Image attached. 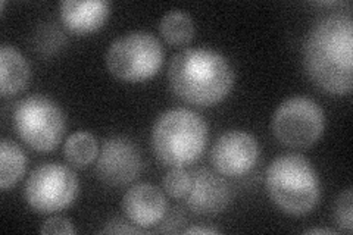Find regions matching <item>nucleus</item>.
Instances as JSON below:
<instances>
[{
    "label": "nucleus",
    "instance_id": "nucleus-19",
    "mask_svg": "<svg viewBox=\"0 0 353 235\" xmlns=\"http://www.w3.org/2000/svg\"><path fill=\"white\" fill-rule=\"evenodd\" d=\"M353 196L352 190L347 188L346 192L341 193L336 201L334 206V219L341 231L346 234H352L353 231Z\"/></svg>",
    "mask_w": 353,
    "mask_h": 235
},
{
    "label": "nucleus",
    "instance_id": "nucleus-15",
    "mask_svg": "<svg viewBox=\"0 0 353 235\" xmlns=\"http://www.w3.org/2000/svg\"><path fill=\"white\" fill-rule=\"evenodd\" d=\"M27 154L15 141L3 139L0 141V188L8 192L12 188L27 170Z\"/></svg>",
    "mask_w": 353,
    "mask_h": 235
},
{
    "label": "nucleus",
    "instance_id": "nucleus-20",
    "mask_svg": "<svg viewBox=\"0 0 353 235\" xmlns=\"http://www.w3.org/2000/svg\"><path fill=\"white\" fill-rule=\"evenodd\" d=\"M41 234H62V235H72L75 234V228L70 219L63 216H53L43 223L40 228Z\"/></svg>",
    "mask_w": 353,
    "mask_h": 235
},
{
    "label": "nucleus",
    "instance_id": "nucleus-5",
    "mask_svg": "<svg viewBox=\"0 0 353 235\" xmlns=\"http://www.w3.org/2000/svg\"><path fill=\"white\" fill-rule=\"evenodd\" d=\"M162 63V44L148 31H131L110 43L106 52L109 72L127 83L149 80L159 72Z\"/></svg>",
    "mask_w": 353,
    "mask_h": 235
},
{
    "label": "nucleus",
    "instance_id": "nucleus-4",
    "mask_svg": "<svg viewBox=\"0 0 353 235\" xmlns=\"http://www.w3.org/2000/svg\"><path fill=\"white\" fill-rule=\"evenodd\" d=\"M150 143L153 153L163 165L184 167L203 154L208 144V124L193 110L171 109L153 124Z\"/></svg>",
    "mask_w": 353,
    "mask_h": 235
},
{
    "label": "nucleus",
    "instance_id": "nucleus-18",
    "mask_svg": "<svg viewBox=\"0 0 353 235\" xmlns=\"http://www.w3.org/2000/svg\"><path fill=\"white\" fill-rule=\"evenodd\" d=\"M163 190L174 198H184L192 185V174L184 167H171L163 178Z\"/></svg>",
    "mask_w": 353,
    "mask_h": 235
},
{
    "label": "nucleus",
    "instance_id": "nucleus-3",
    "mask_svg": "<svg viewBox=\"0 0 353 235\" xmlns=\"http://www.w3.org/2000/svg\"><path fill=\"white\" fill-rule=\"evenodd\" d=\"M265 187L275 206L290 216H305L321 198V181L314 165L302 154H284L265 174Z\"/></svg>",
    "mask_w": 353,
    "mask_h": 235
},
{
    "label": "nucleus",
    "instance_id": "nucleus-8",
    "mask_svg": "<svg viewBox=\"0 0 353 235\" xmlns=\"http://www.w3.org/2000/svg\"><path fill=\"white\" fill-rule=\"evenodd\" d=\"M79 178L71 167L61 163H41L26 183V200L41 215L54 214L71 206L79 196Z\"/></svg>",
    "mask_w": 353,
    "mask_h": 235
},
{
    "label": "nucleus",
    "instance_id": "nucleus-9",
    "mask_svg": "<svg viewBox=\"0 0 353 235\" xmlns=\"http://www.w3.org/2000/svg\"><path fill=\"white\" fill-rule=\"evenodd\" d=\"M143 170V159L137 145L127 137H109L99 149L96 172L109 187L132 183Z\"/></svg>",
    "mask_w": 353,
    "mask_h": 235
},
{
    "label": "nucleus",
    "instance_id": "nucleus-2",
    "mask_svg": "<svg viewBox=\"0 0 353 235\" xmlns=\"http://www.w3.org/2000/svg\"><path fill=\"white\" fill-rule=\"evenodd\" d=\"M171 90L196 106L216 105L234 85V71L224 54L212 49H185L174 54L168 66Z\"/></svg>",
    "mask_w": 353,
    "mask_h": 235
},
{
    "label": "nucleus",
    "instance_id": "nucleus-13",
    "mask_svg": "<svg viewBox=\"0 0 353 235\" xmlns=\"http://www.w3.org/2000/svg\"><path fill=\"white\" fill-rule=\"evenodd\" d=\"M110 14V3L105 0H65L61 3L63 25L75 34L97 31Z\"/></svg>",
    "mask_w": 353,
    "mask_h": 235
},
{
    "label": "nucleus",
    "instance_id": "nucleus-12",
    "mask_svg": "<svg viewBox=\"0 0 353 235\" xmlns=\"http://www.w3.org/2000/svg\"><path fill=\"white\" fill-rule=\"evenodd\" d=\"M125 218L141 229L152 228L165 218L168 210L167 198L152 184H137L127 190L123 197Z\"/></svg>",
    "mask_w": 353,
    "mask_h": 235
},
{
    "label": "nucleus",
    "instance_id": "nucleus-11",
    "mask_svg": "<svg viewBox=\"0 0 353 235\" xmlns=\"http://www.w3.org/2000/svg\"><path fill=\"white\" fill-rule=\"evenodd\" d=\"M231 193L228 184L215 172L201 167L192 172V185L184 197L185 206L193 214L215 216L224 212L230 203Z\"/></svg>",
    "mask_w": 353,
    "mask_h": 235
},
{
    "label": "nucleus",
    "instance_id": "nucleus-23",
    "mask_svg": "<svg viewBox=\"0 0 353 235\" xmlns=\"http://www.w3.org/2000/svg\"><path fill=\"white\" fill-rule=\"evenodd\" d=\"M305 234H314V235H318V234L334 235V234H337V231H333V229H323V228H312V229H307V231H305Z\"/></svg>",
    "mask_w": 353,
    "mask_h": 235
},
{
    "label": "nucleus",
    "instance_id": "nucleus-7",
    "mask_svg": "<svg viewBox=\"0 0 353 235\" xmlns=\"http://www.w3.org/2000/svg\"><path fill=\"white\" fill-rule=\"evenodd\" d=\"M325 115L315 100L296 96L283 102L272 116V132L284 145L311 147L323 137Z\"/></svg>",
    "mask_w": 353,
    "mask_h": 235
},
{
    "label": "nucleus",
    "instance_id": "nucleus-14",
    "mask_svg": "<svg viewBox=\"0 0 353 235\" xmlns=\"http://www.w3.org/2000/svg\"><path fill=\"white\" fill-rule=\"evenodd\" d=\"M31 76L27 58L10 44L0 46V93L3 99L14 97L28 85Z\"/></svg>",
    "mask_w": 353,
    "mask_h": 235
},
{
    "label": "nucleus",
    "instance_id": "nucleus-16",
    "mask_svg": "<svg viewBox=\"0 0 353 235\" xmlns=\"http://www.w3.org/2000/svg\"><path fill=\"white\" fill-rule=\"evenodd\" d=\"M63 154L65 159L74 167H85L97 159V140L90 132L77 131L65 141Z\"/></svg>",
    "mask_w": 353,
    "mask_h": 235
},
{
    "label": "nucleus",
    "instance_id": "nucleus-6",
    "mask_svg": "<svg viewBox=\"0 0 353 235\" xmlns=\"http://www.w3.org/2000/svg\"><path fill=\"white\" fill-rule=\"evenodd\" d=\"M14 124L19 139L37 152L58 147L65 134V115L52 99L36 94L22 99L15 108Z\"/></svg>",
    "mask_w": 353,
    "mask_h": 235
},
{
    "label": "nucleus",
    "instance_id": "nucleus-10",
    "mask_svg": "<svg viewBox=\"0 0 353 235\" xmlns=\"http://www.w3.org/2000/svg\"><path fill=\"white\" fill-rule=\"evenodd\" d=\"M259 159V144L246 131H228L215 141L211 162L215 170L225 176L248 174Z\"/></svg>",
    "mask_w": 353,
    "mask_h": 235
},
{
    "label": "nucleus",
    "instance_id": "nucleus-1",
    "mask_svg": "<svg viewBox=\"0 0 353 235\" xmlns=\"http://www.w3.org/2000/svg\"><path fill=\"white\" fill-rule=\"evenodd\" d=\"M303 63L311 80L328 94H349L353 87V19L330 14L309 30Z\"/></svg>",
    "mask_w": 353,
    "mask_h": 235
},
{
    "label": "nucleus",
    "instance_id": "nucleus-17",
    "mask_svg": "<svg viewBox=\"0 0 353 235\" xmlns=\"http://www.w3.org/2000/svg\"><path fill=\"white\" fill-rule=\"evenodd\" d=\"M161 36L174 46L189 44L194 36V22L184 10L174 9L165 14L159 22Z\"/></svg>",
    "mask_w": 353,
    "mask_h": 235
},
{
    "label": "nucleus",
    "instance_id": "nucleus-21",
    "mask_svg": "<svg viewBox=\"0 0 353 235\" xmlns=\"http://www.w3.org/2000/svg\"><path fill=\"white\" fill-rule=\"evenodd\" d=\"M141 231H143L141 228H132L128 225L127 222L121 221V219L109 222L108 227H105L102 229V232H106V234H139Z\"/></svg>",
    "mask_w": 353,
    "mask_h": 235
},
{
    "label": "nucleus",
    "instance_id": "nucleus-22",
    "mask_svg": "<svg viewBox=\"0 0 353 235\" xmlns=\"http://www.w3.org/2000/svg\"><path fill=\"white\" fill-rule=\"evenodd\" d=\"M184 234H196V235H218L219 231L215 228H205V227H192L187 228Z\"/></svg>",
    "mask_w": 353,
    "mask_h": 235
}]
</instances>
